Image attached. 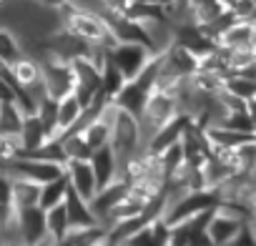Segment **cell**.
<instances>
[{
	"label": "cell",
	"instance_id": "obj_32",
	"mask_svg": "<svg viewBox=\"0 0 256 246\" xmlns=\"http://www.w3.org/2000/svg\"><path fill=\"white\" fill-rule=\"evenodd\" d=\"M3 100H13V88L8 86V80L0 76V103Z\"/></svg>",
	"mask_w": 256,
	"mask_h": 246
},
{
	"label": "cell",
	"instance_id": "obj_3",
	"mask_svg": "<svg viewBox=\"0 0 256 246\" xmlns=\"http://www.w3.org/2000/svg\"><path fill=\"white\" fill-rule=\"evenodd\" d=\"M221 201V191L218 188H191V191H184L181 196H176L164 218L168 226H176V224H184L194 216H198L201 211H208V208H216Z\"/></svg>",
	"mask_w": 256,
	"mask_h": 246
},
{
	"label": "cell",
	"instance_id": "obj_25",
	"mask_svg": "<svg viewBox=\"0 0 256 246\" xmlns=\"http://www.w3.org/2000/svg\"><path fill=\"white\" fill-rule=\"evenodd\" d=\"M224 90L241 98V100H251V98H256V80L238 76V73H231L224 78Z\"/></svg>",
	"mask_w": 256,
	"mask_h": 246
},
{
	"label": "cell",
	"instance_id": "obj_4",
	"mask_svg": "<svg viewBox=\"0 0 256 246\" xmlns=\"http://www.w3.org/2000/svg\"><path fill=\"white\" fill-rule=\"evenodd\" d=\"M40 63V78H43V86H46V93L56 100H60L63 96H70L73 93V86H76V76H73V66L63 58H56L50 53H43L38 58Z\"/></svg>",
	"mask_w": 256,
	"mask_h": 246
},
{
	"label": "cell",
	"instance_id": "obj_8",
	"mask_svg": "<svg viewBox=\"0 0 256 246\" xmlns=\"http://www.w3.org/2000/svg\"><path fill=\"white\" fill-rule=\"evenodd\" d=\"M128 188H131V184H128L126 178H116V181H110L108 186H103V188H98L96 191V196L88 201L90 204V208H93V214H96V218H98V224H103L106 226V221H108V216H110V211L118 206V201L128 194ZM108 228V226H106Z\"/></svg>",
	"mask_w": 256,
	"mask_h": 246
},
{
	"label": "cell",
	"instance_id": "obj_9",
	"mask_svg": "<svg viewBox=\"0 0 256 246\" xmlns=\"http://www.w3.org/2000/svg\"><path fill=\"white\" fill-rule=\"evenodd\" d=\"M88 164H90V168H93V176H96V186H98V188H103V186H108L110 181L118 178V158H116L110 144L93 148Z\"/></svg>",
	"mask_w": 256,
	"mask_h": 246
},
{
	"label": "cell",
	"instance_id": "obj_16",
	"mask_svg": "<svg viewBox=\"0 0 256 246\" xmlns=\"http://www.w3.org/2000/svg\"><path fill=\"white\" fill-rule=\"evenodd\" d=\"M83 118V106L80 100L70 93V96H63L58 100V138L68 131H73Z\"/></svg>",
	"mask_w": 256,
	"mask_h": 246
},
{
	"label": "cell",
	"instance_id": "obj_19",
	"mask_svg": "<svg viewBox=\"0 0 256 246\" xmlns=\"http://www.w3.org/2000/svg\"><path fill=\"white\" fill-rule=\"evenodd\" d=\"M60 144H63V154L68 161H88L93 148L88 146V141L83 138L80 131H68L60 136Z\"/></svg>",
	"mask_w": 256,
	"mask_h": 246
},
{
	"label": "cell",
	"instance_id": "obj_36",
	"mask_svg": "<svg viewBox=\"0 0 256 246\" xmlns=\"http://www.w3.org/2000/svg\"><path fill=\"white\" fill-rule=\"evenodd\" d=\"M50 246H73V244H70L68 238H53V241H50Z\"/></svg>",
	"mask_w": 256,
	"mask_h": 246
},
{
	"label": "cell",
	"instance_id": "obj_1",
	"mask_svg": "<svg viewBox=\"0 0 256 246\" xmlns=\"http://www.w3.org/2000/svg\"><path fill=\"white\" fill-rule=\"evenodd\" d=\"M58 18H60V28L70 30L73 36L83 38L86 43L96 46V48H110L116 43L106 18L100 13H93V10H86L76 3H66L60 10H58Z\"/></svg>",
	"mask_w": 256,
	"mask_h": 246
},
{
	"label": "cell",
	"instance_id": "obj_11",
	"mask_svg": "<svg viewBox=\"0 0 256 246\" xmlns=\"http://www.w3.org/2000/svg\"><path fill=\"white\" fill-rule=\"evenodd\" d=\"M66 176H68V186L83 196V198H93L98 186H96V176H93V168L88 161H68L66 164Z\"/></svg>",
	"mask_w": 256,
	"mask_h": 246
},
{
	"label": "cell",
	"instance_id": "obj_13",
	"mask_svg": "<svg viewBox=\"0 0 256 246\" xmlns=\"http://www.w3.org/2000/svg\"><path fill=\"white\" fill-rule=\"evenodd\" d=\"M63 206H66V214H68V221H70V231L73 228H83V226H90V224H98L88 198L78 196L70 186H68V194L63 198Z\"/></svg>",
	"mask_w": 256,
	"mask_h": 246
},
{
	"label": "cell",
	"instance_id": "obj_37",
	"mask_svg": "<svg viewBox=\"0 0 256 246\" xmlns=\"http://www.w3.org/2000/svg\"><path fill=\"white\" fill-rule=\"evenodd\" d=\"M248 226H251V231L256 234V211L251 214V218H248Z\"/></svg>",
	"mask_w": 256,
	"mask_h": 246
},
{
	"label": "cell",
	"instance_id": "obj_26",
	"mask_svg": "<svg viewBox=\"0 0 256 246\" xmlns=\"http://www.w3.org/2000/svg\"><path fill=\"white\" fill-rule=\"evenodd\" d=\"M218 126H226V128L241 131V134H256V131H254V123H251V118H248V113H246V106H244V108L226 110Z\"/></svg>",
	"mask_w": 256,
	"mask_h": 246
},
{
	"label": "cell",
	"instance_id": "obj_23",
	"mask_svg": "<svg viewBox=\"0 0 256 246\" xmlns=\"http://www.w3.org/2000/svg\"><path fill=\"white\" fill-rule=\"evenodd\" d=\"M10 73H13V78L18 80V86H30V83H36V80H40V63L33 58V56H23V58H18L13 66H10Z\"/></svg>",
	"mask_w": 256,
	"mask_h": 246
},
{
	"label": "cell",
	"instance_id": "obj_6",
	"mask_svg": "<svg viewBox=\"0 0 256 246\" xmlns=\"http://www.w3.org/2000/svg\"><path fill=\"white\" fill-rule=\"evenodd\" d=\"M70 66H73V76H76L73 96H76V98L80 100V106L86 108V106L103 90V88H100V66L96 63L93 53L70 60Z\"/></svg>",
	"mask_w": 256,
	"mask_h": 246
},
{
	"label": "cell",
	"instance_id": "obj_7",
	"mask_svg": "<svg viewBox=\"0 0 256 246\" xmlns=\"http://www.w3.org/2000/svg\"><path fill=\"white\" fill-rule=\"evenodd\" d=\"M16 231H18V241L20 244H36L40 238H48L46 208L30 206V208L16 211Z\"/></svg>",
	"mask_w": 256,
	"mask_h": 246
},
{
	"label": "cell",
	"instance_id": "obj_2",
	"mask_svg": "<svg viewBox=\"0 0 256 246\" xmlns=\"http://www.w3.org/2000/svg\"><path fill=\"white\" fill-rule=\"evenodd\" d=\"M110 148L118 158V176L120 171L131 164L134 158L146 154L144 138H141V128H138V118L120 110L118 106L113 108V120H110Z\"/></svg>",
	"mask_w": 256,
	"mask_h": 246
},
{
	"label": "cell",
	"instance_id": "obj_35",
	"mask_svg": "<svg viewBox=\"0 0 256 246\" xmlns=\"http://www.w3.org/2000/svg\"><path fill=\"white\" fill-rule=\"evenodd\" d=\"M50 241H53V238L48 236V238H40V241H36V244H20V246H50Z\"/></svg>",
	"mask_w": 256,
	"mask_h": 246
},
{
	"label": "cell",
	"instance_id": "obj_28",
	"mask_svg": "<svg viewBox=\"0 0 256 246\" xmlns=\"http://www.w3.org/2000/svg\"><path fill=\"white\" fill-rule=\"evenodd\" d=\"M120 244H128V246H158L156 244V236H154V228H151V224H144V226H138L131 236H128L126 241H120Z\"/></svg>",
	"mask_w": 256,
	"mask_h": 246
},
{
	"label": "cell",
	"instance_id": "obj_33",
	"mask_svg": "<svg viewBox=\"0 0 256 246\" xmlns=\"http://www.w3.org/2000/svg\"><path fill=\"white\" fill-rule=\"evenodd\" d=\"M134 3H146V6H161V8H168L176 13V3L174 0H134Z\"/></svg>",
	"mask_w": 256,
	"mask_h": 246
},
{
	"label": "cell",
	"instance_id": "obj_22",
	"mask_svg": "<svg viewBox=\"0 0 256 246\" xmlns=\"http://www.w3.org/2000/svg\"><path fill=\"white\" fill-rule=\"evenodd\" d=\"M46 228H48L50 238H66L70 234V221H68V214H66L63 204L46 208Z\"/></svg>",
	"mask_w": 256,
	"mask_h": 246
},
{
	"label": "cell",
	"instance_id": "obj_24",
	"mask_svg": "<svg viewBox=\"0 0 256 246\" xmlns=\"http://www.w3.org/2000/svg\"><path fill=\"white\" fill-rule=\"evenodd\" d=\"M123 83H126V78H123V73L108 60V56H106V60H103V66H100V88H103V93L113 100L116 96H118V90L123 88Z\"/></svg>",
	"mask_w": 256,
	"mask_h": 246
},
{
	"label": "cell",
	"instance_id": "obj_20",
	"mask_svg": "<svg viewBox=\"0 0 256 246\" xmlns=\"http://www.w3.org/2000/svg\"><path fill=\"white\" fill-rule=\"evenodd\" d=\"M66 194H68V176L63 174V176H58V178H53V181L40 184V198H38V206H40V208L58 206V204H63Z\"/></svg>",
	"mask_w": 256,
	"mask_h": 246
},
{
	"label": "cell",
	"instance_id": "obj_38",
	"mask_svg": "<svg viewBox=\"0 0 256 246\" xmlns=\"http://www.w3.org/2000/svg\"><path fill=\"white\" fill-rule=\"evenodd\" d=\"M174 3H176V13H181L184 6H186V0H174Z\"/></svg>",
	"mask_w": 256,
	"mask_h": 246
},
{
	"label": "cell",
	"instance_id": "obj_34",
	"mask_svg": "<svg viewBox=\"0 0 256 246\" xmlns=\"http://www.w3.org/2000/svg\"><path fill=\"white\" fill-rule=\"evenodd\" d=\"M246 113H248V118H251V123H254V131H256V98L246 100Z\"/></svg>",
	"mask_w": 256,
	"mask_h": 246
},
{
	"label": "cell",
	"instance_id": "obj_15",
	"mask_svg": "<svg viewBox=\"0 0 256 246\" xmlns=\"http://www.w3.org/2000/svg\"><path fill=\"white\" fill-rule=\"evenodd\" d=\"M38 198H40V184H36L30 178H10V206H13V211L38 206Z\"/></svg>",
	"mask_w": 256,
	"mask_h": 246
},
{
	"label": "cell",
	"instance_id": "obj_10",
	"mask_svg": "<svg viewBox=\"0 0 256 246\" xmlns=\"http://www.w3.org/2000/svg\"><path fill=\"white\" fill-rule=\"evenodd\" d=\"M244 224H246V221H241V218H236V216H228V214H224V211L214 208V214H211V218H208L206 231H208V238H211V244H214V246H228V244H231V238L241 231V226H244Z\"/></svg>",
	"mask_w": 256,
	"mask_h": 246
},
{
	"label": "cell",
	"instance_id": "obj_14",
	"mask_svg": "<svg viewBox=\"0 0 256 246\" xmlns=\"http://www.w3.org/2000/svg\"><path fill=\"white\" fill-rule=\"evenodd\" d=\"M46 141H48V134L43 128L38 113H28L23 118V126H20V134H18V148H20V154H33Z\"/></svg>",
	"mask_w": 256,
	"mask_h": 246
},
{
	"label": "cell",
	"instance_id": "obj_27",
	"mask_svg": "<svg viewBox=\"0 0 256 246\" xmlns=\"http://www.w3.org/2000/svg\"><path fill=\"white\" fill-rule=\"evenodd\" d=\"M234 164H236V171L248 174L256 166V141H248V144H241L238 148H234Z\"/></svg>",
	"mask_w": 256,
	"mask_h": 246
},
{
	"label": "cell",
	"instance_id": "obj_40",
	"mask_svg": "<svg viewBox=\"0 0 256 246\" xmlns=\"http://www.w3.org/2000/svg\"><path fill=\"white\" fill-rule=\"evenodd\" d=\"M100 246H116V244H113V241H110V238H108V241H103V244H100Z\"/></svg>",
	"mask_w": 256,
	"mask_h": 246
},
{
	"label": "cell",
	"instance_id": "obj_42",
	"mask_svg": "<svg viewBox=\"0 0 256 246\" xmlns=\"http://www.w3.org/2000/svg\"><path fill=\"white\" fill-rule=\"evenodd\" d=\"M118 246H128V244H118Z\"/></svg>",
	"mask_w": 256,
	"mask_h": 246
},
{
	"label": "cell",
	"instance_id": "obj_18",
	"mask_svg": "<svg viewBox=\"0 0 256 246\" xmlns=\"http://www.w3.org/2000/svg\"><path fill=\"white\" fill-rule=\"evenodd\" d=\"M23 56H26V48H23V40L18 38V33L8 26H0V63L13 66Z\"/></svg>",
	"mask_w": 256,
	"mask_h": 246
},
{
	"label": "cell",
	"instance_id": "obj_39",
	"mask_svg": "<svg viewBox=\"0 0 256 246\" xmlns=\"http://www.w3.org/2000/svg\"><path fill=\"white\" fill-rule=\"evenodd\" d=\"M0 246H20L18 241H6V244H0Z\"/></svg>",
	"mask_w": 256,
	"mask_h": 246
},
{
	"label": "cell",
	"instance_id": "obj_21",
	"mask_svg": "<svg viewBox=\"0 0 256 246\" xmlns=\"http://www.w3.org/2000/svg\"><path fill=\"white\" fill-rule=\"evenodd\" d=\"M66 238L73 246H100L103 241H108V228L103 224H90L83 228H73Z\"/></svg>",
	"mask_w": 256,
	"mask_h": 246
},
{
	"label": "cell",
	"instance_id": "obj_17",
	"mask_svg": "<svg viewBox=\"0 0 256 246\" xmlns=\"http://www.w3.org/2000/svg\"><path fill=\"white\" fill-rule=\"evenodd\" d=\"M26 113L16 106V100H3L0 103V138H16L20 134Z\"/></svg>",
	"mask_w": 256,
	"mask_h": 246
},
{
	"label": "cell",
	"instance_id": "obj_41",
	"mask_svg": "<svg viewBox=\"0 0 256 246\" xmlns=\"http://www.w3.org/2000/svg\"><path fill=\"white\" fill-rule=\"evenodd\" d=\"M6 3H8V0H0V6H6Z\"/></svg>",
	"mask_w": 256,
	"mask_h": 246
},
{
	"label": "cell",
	"instance_id": "obj_31",
	"mask_svg": "<svg viewBox=\"0 0 256 246\" xmlns=\"http://www.w3.org/2000/svg\"><path fill=\"white\" fill-rule=\"evenodd\" d=\"M33 3H38L40 8H48V10H60L66 3H70V0H33Z\"/></svg>",
	"mask_w": 256,
	"mask_h": 246
},
{
	"label": "cell",
	"instance_id": "obj_30",
	"mask_svg": "<svg viewBox=\"0 0 256 246\" xmlns=\"http://www.w3.org/2000/svg\"><path fill=\"white\" fill-rule=\"evenodd\" d=\"M0 204H10V176L0 171Z\"/></svg>",
	"mask_w": 256,
	"mask_h": 246
},
{
	"label": "cell",
	"instance_id": "obj_29",
	"mask_svg": "<svg viewBox=\"0 0 256 246\" xmlns=\"http://www.w3.org/2000/svg\"><path fill=\"white\" fill-rule=\"evenodd\" d=\"M228 246H256V234L251 231V226H248V221L241 226V231L231 238V244Z\"/></svg>",
	"mask_w": 256,
	"mask_h": 246
},
{
	"label": "cell",
	"instance_id": "obj_12",
	"mask_svg": "<svg viewBox=\"0 0 256 246\" xmlns=\"http://www.w3.org/2000/svg\"><path fill=\"white\" fill-rule=\"evenodd\" d=\"M218 46L226 50H254V23L251 20H234L218 38Z\"/></svg>",
	"mask_w": 256,
	"mask_h": 246
},
{
	"label": "cell",
	"instance_id": "obj_5",
	"mask_svg": "<svg viewBox=\"0 0 256 246\" xmlns=\"http://www.w3.org/2000/svg\"><path fill=\"white\" fill-rule=\"evenodd\" d=\"M154 56H156V53L148 50V48L141 46V43H118V40H116V43L108 48V60L123 73L126 80L136 78V76L151 63Z\"/></svg>",
	"mask_w": 256,
	"mask_h": 246
}]
</instances>
